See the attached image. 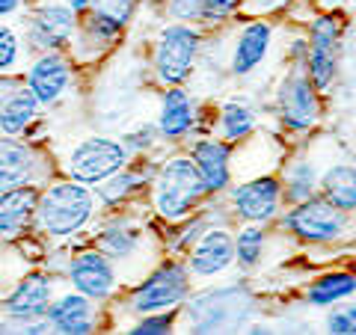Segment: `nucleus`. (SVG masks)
<instances>
[{"label": "nucleus", "instance_id": "nucleus-1", "mask_svg": "<svg viewBox=\"0 0 356 335\" xmlns=\"http://www.w3.org/2000/svg\"><path fill=\"white\" fill-rule=\"evenodd\" d=\"M95 214V196L89 193V184L81 181H57L44 193H39L36 202V220L39 229L51 238H72L77 234Z\"/></svg>", "mask_w": 356, "mask_h": 335}, {"label": "nucleus", "instance_id": "nucleus-2", "mask_svg": "<svg viewBox=\"0 0 356 335\" xmlns=\"http://www.w3.org/2000/svg\"><path fill=\"white\" fill-rule=\"evenodd\" d=\"M205 196L208 190L191 158H170L154 175L152 202L158 217L170 222H184L187 217H193V211Z\"/></svg>", "mask_w": 356, "mask_h": 335}, {"label": "nucleus", "instance_id": "nucleus-3", "mask_svg": "<svg viewBox=\"0 0 356 335\" xmlns=\"http://www.w3.org/2000/svg\"><path fill=\"white\" fill-rule=\"evenodd\" d=\"M191 297V270L178 259H166L134 288L128 297V309L134 315L152 311H172Z\"/></svg>", "mask_w": 356, "mask_h": 335}, {"label": "nucleus", "instance_id": "nucleus-4", "mask_svg": "<svg viewBox=\"0 0 356 335\" xmlns=\"http://www.w3.org/2000/svg\"><path fill=\"white\" fill-rule=\"evenodd\" d=\"M199 48H202V36H199L196 27H191L187 21L166 24L158 36V48H154V74H158V81L166 86H181L193 74Z\"/></svg>", "mask_w": 356, "mask_h": 335}, {"label": "nucleus", "instance_id": "nucleus-5", "mask_svg": "<svg viewBox=\"0 0 356 335\" xmlns=\"http://www.w3.org/2000/svg\"><path fill=\"white\" fill-rule=\"evenodd\" d=\"M341 63V24L332 15H321L312 21L306 42V74L318 92L336 83Z\"/></svg>", "mask_w": 356, "mask_h": 335}, {"label": "nucleus", "instance_id": "nucleus-6", "mask_svg": "<svg viewBox=\"0 0 356 335\" xmlns=\"http://www.w3.org/2000/svg\"><path fill=\"white\" fill-rule=\"evenodd\" d=\"M282 226L300 240L309 243H332L348 229V214L332 208L324 196H309L303 202H294L291 211L282 217Z\"/></svg>", "mask_w": 356, "mask_h": 335}, {"label": "nucleus", "instance_id": "nucleus-7", "mask_svg": "<svg viewBox=\"0 0 356 335\" xmlns=\"http://www.w3.org/2000/svg\"><path fill=\"white\" fill-rule=\"evenodd\" d=\"M128 166V149L110 137H86L69 154V175L81 184H102Z\"/></svg>", "mask_w": 356, "mask_h": 335}, {"label": "nucleus", "instance_id": "nucleus-8", "mask_svg": "<svg viewBox=\"0 0 356 335\" xmlns=\"http://www.w3.org/2000/svg\"><path fill=\"white\" fill-rule=\"evenodd\" d=\"M241 288H220L208 291L205 297L193 300L191 306V327L193 332H235L252 315L250 297L235 300Z\"/></svg>", "mask_w": 356, "mask_h": 335}, {"label": "nucleus", "instance_id": "nucleus-9", "mask_svg": "<svg viewBox=\"0 0 356 335\" xmlns=\"http://www.w3.org/2000/svg\"><path fill=\"white\" fill-rule=\"evenodd\" d=\"M276 110L288 131L303 133L318 125L321 104H318V89L312 86L309 74L300 72L297 65L282 77L280 89H276Z\"/></svg>", "mask_w": 356, "mask_h": 335}, {"label": "nucleus", "instance_id": "nucleus-10", "mask_svg": "<svg viewBox=\"0 0 356 335\" xmlns=\"http://www.w3.org/2000/svg\"><path fill=\"white\" fill-rule=\"evenodd\" d=\"M232 211L243 220V222H270L280 214V202H282V181L273 175H259L250 178L238 187H232Z\"/></svg>", "mask_w": 356, "mask_h": 335}, {"label": "nucleus", "instance_id": "nucleus-11", "mask_svg": "<svg viewBox=\"0 0 356 335\" xmlns=\"http://www.w3.org/2000/svg\"><path fill=\"white\" fill-rule=\"evenodd\" d=\"M69 282L77 294L89 300H107L116 291V270L104 252H77L69 264Z\"/></svg>", "mask_w": 356, "mask_h": 335}, {"label": "nucleus", "instance_id": "nucleus-12", "mask_svg": "<svg viewBox=\"0 0 356 335\" xmlns=\"http://www.w3.org/2000/svg\"><path fill=\"white\" fill-rule=\"evenodd\" d=\"M235 264V240H232V231L214 226V229H202V234L193 240L191 247V270L199 279H211L226 273L229 267Z\"/></svg>", "mask_w": 356, "mask_h": 335}, {"label": "nucleus", "instance_id": "nucleus-13", "mask_svg": "<svg viewBox=\"0 0 356 335\" xmlns=\"http://www.w3.org/2000/svg\"><path fill=\"white\" fill-rule=\"evenodd\" d=\"M77 13H72L63 0H51V3L36 6V13L30 15L27 30H30V44L42 51H57L60 44H65L74 33V18Z\"/></svg>", "mask_w": 356, "mask_h": 335}, {"label": "nucleus", "instance_id": "nucleus-14", "mask_svg": "<svg viewBox=\"0 0 356 335\" xmlns=\"http://www.w3.org/2000/svg\"><path fill=\"white\" fill-rule=\"evenodd\" d=\"M72 83V65L60 54H42L27 69V89L36 95L39 104H57L65 95V89Z\"/></svg>", "mask_w": 356, "mask_h": 335}, {"label": "nucleus", "instance_id": "nucleus-15", "mask_svg": "<svg viewBox=\"0 0 356 335\" xmlns=\"http://www.w3.org/2000/svg\"><path fill=\"white\" fill-rule=\"evenodd\" d=\"M191 161L208 193H222L232 181V149L226 140H196Z\"/></svg>", "mask_w": 356, "mask_h": 335}, {"label": "nucleus", "instance_id": "nucleus-16", "mask_svg": "<svg viewBox=\"0 0 356 335\" xmlns=\"http://www.w3.org/2000/svg\"><path fill=\"white\" fill-rule=\"evenodd\" d=\"M51 279L42 273H30L15 285V291L6 297L3 311L6 318H13L18 323H30L44 318V311L51 306Z\"/></svg>", "mask_w": 356, "mask_h": 335}, {"label": "nucleus", "instance_id": "nucleus-17", "mask_svg": "<svg viewBox=\"0 0 356 335\" xmlns=\"http://www.w3.org/2000/svg\"><path fill=\"white\" fill-rule=\"evenodd\" d=\"M44 320L51 323L54 332L63 335H86L95 329V309L92 300L83 294H63L60 300H51L48 311H44Z\"/></svg>", "mask_w": 356, "mask_h": 335}, {"label": "nucleus", "instance_id": "nucleus-18", "mask_svg": "<svg viewBox=\"0 0 356 335\" xmlns=\"http://www.w3.org/2000/svg\"><path fill=\"white\" fill-rule=\"evenodd\" d=\"M270 44H273V27L267 21H250L241 30L235 51H232V74H238V77L252 74L267 60Z\"/></svg>", "mask_w": 356, "mask_h": 335}, {"label": "nucleus", "instance_id": "nucleus-19", "mask_svg": "<svg viewBox=\"0 0 356 335\" xmlns=\"http://www.w3.org/2000/svg\"><path fill=\"white\" fill-rule=\"evenodd\" d=\"M134 9H137V0H92L86 36H92L98 44H110L134 18Z\"/></svg>", "mask_w": 356, "mask_h": 335}, {"label": "nucleus", "instance_id": "nucleus-20", "mask_svg": "<svg viewBox=\"0 0 356 335\" xmlns=\"http://www.w3.org/2000/svg\"><path fill=\"white\" fill-rule=\"evenodd\" d=\"M36 202L39 190L33 184L0 193V238H18L36 217Z\"/></svg>", "mask_w": 356, "mask_h": 335}, {"label": "nucleus", "instance_id": "nucleus-21", "mask_svg": "<svg viewBox=\"0 0 356 335\" xmlns=\"http://www.w3.org/2000/svg\"><path fill=\"white\" fill-rule=\"evenodd\" d=\"M36 181V154L15 137L0 140V193Z\"/></svg>", "mask_w": 356, "mask_h": 335}, {"label": "nucleus", "instance_id": "nucleus-22", "mask_svg": "<svg viewBox=\"0 0 356 335\" xmlns=\"http://www.w3.org/2000/svg\"><path fill=\"white\" fill-rule=\"evenodd\" d=\"M193 125H196V113H193V101H191V95H187V89L170 86L161 101L158 133L166 140H181L193 131Z\"/></svg>", "mask_w": 356, "mask_h": 335}, {"label": "nucleus", "instance_id": "nucleus-23", "mask_svg": "<svg viewBox=\"0 0 356 335\" xmlns=\"http://www.w3.org/2000/svg\"><path fill=\"white\" fill-rule=\"evenodd\" d=\"M140 240H143V231L137 222H131L128 217H116V220H110L107 226L98 231V252H104L110 261H125L131 259L134 252H137L140 247Z\"/></svg>", "mask_w": 356, "mask_h": 335}, {"label": "nucleus", "instance_id": "nucleus-24", "mask_svg": "<svg viewBox=\"0 0 356 335\" xmlns=\"http://www.w3.org/2000/svg\"><path fill=\"white\" fill-rule=\"evenodd\" d=\"M39 107L42 104L36 101V95H33L27 86L13 89L6 101L0 104V133H3V137H21V133L33 125Z\"/></svg>", "mask_w": 356, "mask_h": 335}, {"label": "nucleus", "instance_id": "nucleus-25", "mask_svg": "<svg viewBox=\"0 0 356 335\" xmlns=\"http://www.w3.org/2000/svg\"><path fill=\"white\" fill-rule=\"evenodd\" d=\"M318 190L324 193V199L332 205L350 214L356 208V175L350 163H332L324 175H318Z\"/></svg>", "mask_w": 356, "mask_h": 335}, {"label": "nucleus", "instance_id": "nucleus-26", "mask_svg": "<svg viewBox=\"0 0 356 335\" xmlns=\"http://www.w3.org/2000/svg\"><path fill=\"white\" fill-rule=\"evenodd\" d=\"M353 291H356L353 273L336 270V273L318 276L315 282L309 285L306 300H309V306H315V309H330V306H336V303H344V300H350Z\"/></svg>", "mask_w": 356, "mask_h": 335}, {"label": "nucleus", "instance_id": "nucleus-27", "mask_svg": "<svg viewBox=\"0 0 356 335\" xmlns=\"http://www.w3.org/2000/svg\"><path fill=\"white\" fill-rule=\"evenodd\" d=\"M217 128H220V140L226 142H243L255 131V110L243 101H226L220 107L217 116Z\"/></svg>", "mask_w": 356, "mask_h": 335}, {"label": "nucleus", "instance_id": "nucleus-28", "mask_svg": "<svg viewBox=\"0 0 356 335\" xmlns=\"http://www.w3.org/2000/svg\"><path fill=\"white\" fill-rule=\"evenodd\" d=\"M146 181H149V172L122 166L119 172H113L110 178L102 181V187H98V199H102L104 205H119V202H125L128 196L137 193V187H143Z\"/></svg>", "mask_w": 356, "mask_h": 335}, {"label": "nucleus", "instance_id": "nucleus-29", "mask_svg": "<svg viewBox=\"0 0 356 335\" xmlns=\"http://www.w3.org/2000/svg\"><path fill=\"white\" fill-rule=\"evenodd\" d=\"M318 193V170L312 161H294L288 166L285 184H282V199L285 202H303V199Z\"/></svg>", "mask_w": 356, "mask_h": 335}, {"label": "nucleus", "instance_id": "nucleus-30", "mask_svg": "<svg viewBox=\"0 0 356 335\" xmlns=\"http://www.w3.org/2000/svg\"><path fill=\"white\" fill-rule=\"evenodd\" d=\"M232 240H235V264L241 270H255L264 255V243H267L261 226L247 222L238 234H232Z\"/></svg>", "mask_w": 356, "mask_h": 335}, {"label": "nucleus", "instance_id": "nucleus-31", "mask_svg": "<svg viewBox=\"0 0 356 335\" xmlns=\"http://www.w3.org/2000/svg\"><path fill=\"white\" fill-rule=\"evenodd\" d=\"M21 57V39L13 27H0V74H13Z\"/></svg>", "mask_w": 356, "mask_h": 335}, {"label": "nucleus", "instance_id": "nucleus-32", "mask_svg": "<svg viewBox=\"0 0 356 335\" xmlns=\"http://www.w3.org/2000/svg\"><path fill=\"white\" fill-rule=\"evenodd\" d=\"M172 311H152V315H140V320L131 327L134 335H166L172 332Z\"/></svg>", "mask_w": 356, "mask_h": 335}, {"label": "nucleus", "instance_id": "nucleus-33", "mask_svg": "<svg viewBox=\"0 0 356 335\" xmlns=\"http://www.w3.org/2000/svg\"><path fill=\"white\" fill-rule=\"evenodd\" d=\"M327 332H332V335H353L356 332V309L336 303V309L327 315Z\"/></svg>", "mask_w": 356, "mask_h": 335}, {"label": "nucleus", "instance_id": "nucleus-34", "mask_svg": "<svg viewBox=\"0 0 356 335\" xmlns=\"http://www.w3.org/2000/svg\"><path fill=\"white\" fill-rule=\"evenodd\" d=\"M243 3V0H202V18L211 24H220V21L232 18V13Z\"/></svg>", "mask_w": 356, "mask_h": 335}, {"label": "nucleus", "instance_id": "nucleus-35", "mask_svg": "<svg viewBox=\"0 0 356 335\" xmlns=\"http://www.w3.org/2000/svg\"><path fill=\"white\" fill-rule=\"evenodd\" d=\"M154 137H158V125H143L137 131H131L128 133V142H125V149L134 154V152H149L154 146Z\"/></svg>", "mask_w": 356, "mask_h": 335}, {"label": "nucleus", "instance_id": "nucleus-36", "mask_svg": "<svg viewBox=\"0 0 356 335\" xmlns=\"http://www.w3.org/2000/svg\"><path fill=\"white\" fill-rule=\"evenodd\" d=\"M170 15L175 21H199L202 18V0H170Z\"/></svg>", "mask_w": 356, "mask_h": 335}, {"label": "nucleus", "instance_id": "nucleus-37", "mask_svg": "<svg viewBox=\"0 0 356 335\" xmlns=\"http://www.w3.org/2000/svg\"><path fill=\"white\" fill-rule=\"evenodd\" d=\"M21 6H24V0H0V18H6V15H15Z\"/></svg>", "mask_w": 356, "mask_h": 335}, {"label": "nucleus", "instance_id": "nucleus-38", "mask_svg": "<svg viewBox=\"0 0 356 335\" xmlns=\"http://www.w3.org/2000/svg\"><path fill=\"white\" fill-rule=\"evenodd\" d=\"M13 89H15V83L9 81L6 74H0V104L6 101V98H9V92H13Z\"/></svg>", "mask_w": 356, "mask_h": 335}, {"label": "nucleus", "instance_id": "nucleus-39", "mask_svg": "<svg viewBox=\"0 0 356 335\" xmlns=\"http://www.w3.org/2000/svg\"><path fill=\"white\" fill-rule=\"evenodd\" d=\"M65 6L72 9V13H83V9H89V3H92V0H63Z\"/></svg>", "mask_w": 356, "mask_h": 335}]
</instances>
